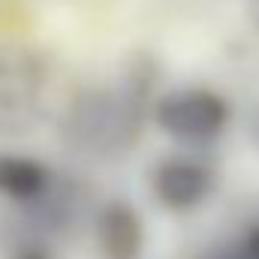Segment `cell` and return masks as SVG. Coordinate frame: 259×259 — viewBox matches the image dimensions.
<instances>
[{"label":"cell","instance_id":"5","mask_svg":"<svg viewBox=\"0 0 259 259\" xmlns=\"http://www.w3.org/2000/svg\"><path fill=\"white\" fill-rule=\"evenodd\" d=\"M52 187V172L42 160L27 154H0V193L15 202L42 199Z\"/></svg>","mask_w":259,"mask_h":259},{"label":"cell","instance_id":"3","mask_svg":"<svg viewBox=\"0 0 259 259\" xmlns=\"http://www.w3.org/2000/svg\"><path fill=\"white\" fill-rule=\"evenodd\" d=\"M151 124L184 148H208L232 127V103L208 84L166 88L151 106Z\"/></svg>","mask_w":259,"mask_h":259},{"label":"cell","instance_id":"6","mask_svg":"<svg viewBox=\"0 0 259 259\" xmlns=\"http://www.w3.org/2000/svg\"><path fill=\"white\" fill-rule=\"evenodd\" d=\"M100 241L118 259H130L142 244V223L127 202H112L100 214Z\"/></svg>","mask_w":259,"mask_h":259},{"label":"cell","instance_id":"2","mask_svg":"<svg viewBox=\"0 0 259 259\" xmlns=\"http://www.w3.org/2000/svg\"><path fill=\"white\" fill-rule=\"evenodd\" d=\"M52 61L24 42H0V136H27L49 115Z\"/></svg>","mask_w":259,"mask_h":259},{"label":"cell","instance_id":"4","mask_svg":"<svg viewBox=\"0 0 259 259\" xmlns=\"http://www.w3.org/2000/svg\"><path fill=\"white\" fill-rule=\"evenodd\" d=\"M217 187L214 166L193 151H175L151 169V193L172 211L199 208Z\"/></svg>","mask_w":259,"mask_h":259},{"label":"cell","instance_id":"1","mask_svg":"<svg viewBox=\"0 0 259 259\" xmlns=\"http://www.w3.org/2000/svg\"><path fill=\"white\" fill-rule=\"evenodd\" d=\"M163 94L160 69L148 52H136L118 81H97L75 91L61 112L64 142L94 160H115L133 151Z\"/></svg>","mask_w":259,"mask_h":259}]
</instances>
